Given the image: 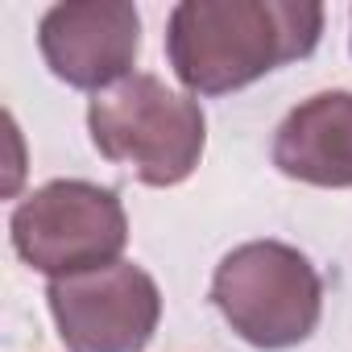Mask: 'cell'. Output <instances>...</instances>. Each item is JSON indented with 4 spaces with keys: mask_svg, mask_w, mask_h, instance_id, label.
Listing matches in <instances>:
<instances>
[{
    "mask_svg": "<svg viewBox=\"0 0 352 352\" xmlns=\"http://www.w3.org/2000/svg\"><path fill=\"white\" fill-rule=\"evenodd\" d=\"M323 34L311 0H183L166 25V58L191 96H228L307 58Z\"/></svg>",
    "mask_w": 352,
    "mask_h": 352,
    "instance_id": "1",
    "label": "cell"
},
{
    "mask_svg": "<svg viewBox=\"0 0 352 352\" xmlns=\"http://www.w3.org/2000/svg\"><path fill=\"white\" fill-rule=\"evenodd\" d=\"M87 129L96 149L129 166L145 187L187 183L208 145L199 100L166 87L157 75H129L100 91L87 104Z\"/></svg>",
    "mask_w": 352,
    "mask_h": 352,
    "instance_id": "2",
    "label": "cell"
},
{
    "mask_svg": "<svg viewBox=\"0 0 352 352\" xmlns=\"http://www.w3.org/2000/svg\"><path fill=\"white\" fill-rule=\"evenodd\" d=\"M212 302L245 344L282 352L319 327L323 282L298 249L282 241H249L216 265Z\"/></svg>",
    "mask_w": 352,
    "mask_h": 352,
    "instance_id": "3",
    "label": "cell"
},
{
    "mask_svg": "<svg viewBox=\"0 0 352 352\" xmlns=\"http://www.w3.org/2000/svg\"><path fill=\"white\" fill-rule=\"evenodd\" d=\"M9 232L17 257L54 282L120 261L129 216L116 191L83 179H54L17 204Z\"/></svg>",
    "mask_w": 352,
    "mask_h": 352,
    "instance_id": "4",
    "label": "cell"
},
{
    "mask_svg": "<svg viewBox=\"0 0 352 352\" xmlns=\"http://www.w3.org/2000/svg\"><path fill=\"white\" fill-rule=\"evenodd\" d=\"M46 302L67 352H141L162 319L157 282L133 261L54 278Z\"/></svg>",
    "mask_w": 352,
    "mask_h": 352,
    "instance_id": "5",
    "label": "cell"
},
{
    "mask_svg": "<svg viewBox=\"0 0 352 352\" xmlns=\"http://www.w3.org/2000/svg\"><path fill=\"white\" fill-rule=\"evenodd\" d=\"M46 67L79 91H108L133 75L141 50V17L124 0H67L38 25Z\"/></svg>",
    "mask_w": 352,
    "mask_h": 352,
    "instance_id": "6",
    "label": "cell"
},
{
    "mask_svg": "<svg viewBox=\"0 0 352 352\" xmlns=\"http://www.w3.org/2000/svg\"><path fill=\"white\" fill-rule=\"evenodd\" d=\"M274 166L311 187H352V91H319L290 108L274 137Z\"/></svg>",
    "mask_w": 352,
    "mask_h": 352,
    "instance_id": "7",
    "label": "cell"
}]
</instances>
